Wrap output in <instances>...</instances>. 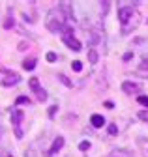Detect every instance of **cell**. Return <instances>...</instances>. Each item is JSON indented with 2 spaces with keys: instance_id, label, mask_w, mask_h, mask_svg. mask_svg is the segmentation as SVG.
Returning a JSON list of instances; mask_svg holds the SVG:
<instances>
[{
  "instance_id": "cell-1",
  "label": "cell",
  "mask_w": 148,
  "mask_h": 157,
  "mask_svg": "<svg viewBox=\"0 0 148 157\" xmlns=\"http://www.w3.org/2000/svg\"><path fill=\"white\" fill-rule=\"evenodd\" d=\"M47 28L51 30V32H60L62 30V26H64V23H62V19H60V15L56 13V11H51L49 15H47Z\"/></svg>"
},
{
  "instance_id": "cell-2",
  "label": "cell",
  "mask_w": 148,
  "mask_h": 157,
  "mask_svg": "<svg viewBox=\"0 0 148 157\" xmlns=\"http://www.w3.org/2000/svg\"><path fill=\"white\" fill-rule=\"evenodd\" d=\"M131 17H133V8L131 6H122L118 10V21H120L122 26H127V23H129Z\"/></svg>"
},
{
  "instance_id": "cell-3",
  "label": "cell",
  "mask_w": 148,
  "mask_h": 157,
  "mask_svg": "<svg viewBox=\"0 0 148 157\" xmlns=\"http://www.w3.org/2000/svg\"><path fill=\"white\" fill-rule=\"evenodd\" d=\"M62 41H64L71 51H75V52H77V51H81V47H83V45H81V41H77V39L73 37V36H62Z\"/></svg>"
},
{
  "instance_id": "cell-4",
  "label": "cell",
  "mask_w": 148,
  "mask_h": 157,
  "mask_svg": "<svg viewBox=\"0 0 148 157\" xmlns=\"http://www.w3.org/2000/svg\"><path fill=\"white\" fill-rule=\"evenodd\" d=\"M62 146H64V136H56V139H54V142H53V146H51V150L47 151V155L58 153V151L62 150Z\"/></svg>"
},
{
  "instance_id": "cell-5",
  "label": "cell",
  "mask_w": 148,
  "mask_h": 157,
  "mask_svg": "<svg viewBox=\"0 0 148 157\" xmlns=\"http://www.w3.org/2000/svg\"><path fill=\"white\" fill-rule=\"evenodd\" d=\"M19 81H21V77H19V75L10 73L6 78H2V81H0V84H2V86H13V84H17Z\"/></svg>"
},
{
  "instance_id": "cell-6",
  "label": "cell",
  "mask_w": 148,
  "mask_h": 157,
  "mask_svg": "<svg viewBox=\"0 0 148 157\" xmlns=\"http://www.w3.org/2000/svg\"><path fill=\"white\" fill-rule=\"evenodd\" d=\"M23 110H19V109H15V110H11V124L15 125V127H19V124L23 122Z\"/></svg>"
},
{
  "instance_id": "cell-7",
  "label": "cell",
  "mask_w": 148,
  "mask_h": 157,
  "mask_svg": "<svg viewBox=\"0 0 148 157\" xmlns=\"http://www.w3.org/2000/svg\"><path fill=\"white\" fill-rule=\"evenodd\" d=\"M90 124L94 125L96 129H98V127H103V125H105V118H103L101 114H92V116H90Z\"/></svg>"
},
{
  "instance_id": "cell-8",
  "label": "cell",
  "mask_w": 148,
  "mask_h": 157,
  "mask_svg": "<svg viewBox=\"0 0 148 157\" xmlns=\"http://www.w3.org/2000/svg\"><path fill=\"white\" fill-rule=\"evenodd\" d=\"M122 90H124L126 94H133V92L139 90V86H137L135 82H131V81H126V82H122Z\"/></svg>"
},
{
  "instance_id": "cell-9",
  "label": "cell",
  "mask_w": 148,
  "mask_h": 157,
  "mask_svg": "<svg viewBox=\"0 0 148 157\" xmlns=\"http://www.w3.org/2000/svg\"><path fill=\"white\" fill-rule=\"evenodd\" d=\"M28 86H30V88H32V92H36V94H38V92L41 90V86H40V81H38L36 77H32L30 81H28Z\"/></svg>"
},
{
  "instance_id": "cell-10",
  "label": "cell",
  "mask_w": 148,
  "mask_h": 157,
  "mask_svg": "<svg viewBox=\"0 0 148 157\" xmlns=\"http://www.w3.org/2000/svg\"><path fill=\"white\" fill-rule=\"evenodd\" d=\"M23 67H25V69H28V71H30V69H34V67H36V58H26V60L23 62Z\"/></svg>"
},
{
  "instance_id": "cell-11",
  "label": "cell",
  "mask_w": 148,
  "mask_h": 157,
  "mask_svg": "<svg viewBox=\"0 0 148 157\" xmlns=\"http://www.w3.org/2000/svg\"><path fill=\"white\" fill-rule=\"evenodd\" d=\"M15 103H17V105H28V103H30V99H28L26 95H19V97L15 99Z\"/></svg>"
},
{
  "instance_id": "cell-12",
  "label": "cell",
  "mask_w": 148,
  "mask_h": 157,
  "mask_svg": "<svg viewBox=\"0 0 148 157\" xmlns=\"http://www.w3.org/2000/svg\"><path fill=\"white\" fill-rule=\"evenodd\" d=\"M58 78H60V81L68 86V88H73V84H71V81H69V78L66 77V75H62V73H58Z\"/></svg>"
},
{
  "instance_id": "cell-13",
  "label": "cell",
  "mask_w": 148,
  "mask_h": 157,
  "mask_svg": "<svg viewBox=\"0 0 148 157\" xmlns=\"http://www.w3.org/2000/svg\"><path fill=\"white\" fill-rule=\"evenodd\" d=\"M137 103H141L142 107L148 109V95H139V97H137Z\"/></svg>"
},
{
  "instance_id": "cell-14",
  "label": "cell",
  "mask_w": 148,
  "mask_h": 157,
  "mask_svg": "<svg viewBox=\"0 0 148 157\" xmlns=\"http://www.w3.org/2000/svg\"><path fill=\"white\" fill-rule=\"evenodd\" d=\"M45 58H47V62H51V64H53V62H56V58H58V56H56V52H53V51H51V52H47V54H45Z\"/></svg>"
},
{
  "instance_id": "cell-15",
  "label": "cell",
  "mask_w": 148,
  "mask_h": 157,
  "mask_svg": "<svg viewBox=\"0 0 148 157\" xmlns=\"http://www.w3.org/2000/svg\"><path fill=\"white\" fill-rule=\"evenodd\" d=\"M88 60H90L92 64H96V62H98V52H96V51H90V52H88Z\"/></svg>"
},
{
  "instance_id": "cell-16",
  "label": "cell",
  "mask_w": 148,
  "mask_h": 157,
  "mask_svg": "<svg viewBox=\"0 0 148 157\" xmlns=\"http://www.w3.org/2000/svg\"><path fill=\"white\" fill-rule=\"evenodd\" d=\"M107 131H109V135H118V127H116V124H111L109 127H107Z\"/></svg>"
},
{
  "instance_id": "cell-17",
  "label": "cell",
  "mask_w": 148,
  "mask_h": 157,
  "mask_svg": "<svg viewBox=\"0 0 148 157\" xmlns=\"http://www.w3.org/2000/svg\"><path fill=\"white\" fill-rule=\"evenodd\" d=\"M36 95H38V101H41V103L47 99V92H45V90H40V92L36 94Z\"/></svg>"
},
{
  "instance_id": "cell-18",
  "label": "cell",
  "mask_w": 148,
  "mask_h": 157,
  "mask_svg": "<svg viewBox=\"0 0 148 157\" xmlns=\"http://www.w3.org/2000/svg\"><path fill=\"white\" fill-rule=\"evenodd\" d=\"M137 116L141 118V120H142V122H146V124H148V110H141V112H139Z\"/></svg>"
},
{
  "instance_id": "cell-19",
  "label": "cell",
  "mask_w": 148,
  "mask_h": 157,
  "mask_svg": "<svg viewBox=\"0 0 148 157\" xmlns=\"http://www.w3.org/2000/svg\"><path fill=\"white\" fill-rule=\"evenodd\" d=\"M88 148H90V142H86V140L79 144V150H81V151H88Z\"/></svg>"
},
{
  "instance_id": "cell-20",
  "label": "cell",
  "mask_w": 148,
  "mask_h": 157,
  "mask_svg": "<svg viewBox=\"0 0 148 157\" xmlns=\"http://www.w3.org/2000/svg\"><path fill=\"white\" fill-rule=\"evenodd\" d=\"M71 67H73V69H75V71H81V69H83V64H81L79 60H75V62H73V64H71Z\"/></svg>"
},
{
  "instance_id": "cell-21",
  "label": "cell",
  "mask_w": 148,
  "mask_h": 157,
  "mask_svg": "<svg viewBox=\"0 0 148 157\" xmlns=\"http://www.w3.org/2000/svg\"><path fill=\"white\" fill-rule=\"evenodd\" d=\"M11 26H13V19L10 17V19H6V23H4V28H8V30H10Z\"/></svg>"
},
{
  "instance_id": "cell-22",
  "label": "cell",
  "mask_w": 148,
  "mask_h": 157,
  "mask_svg": "<svg viewBox=\"0 0 148 157\" xmlns=\"http://www.w3.org/2000/svg\"><path fill=\"white\" fill-rule=\"evenodd\" d=\"M15 136H17V139H23V131H21V127H15Z\"/></svg>"
},
{
  "instance_id": "cell-23",
  "label": "cell",
  "mask_w": 148,
  "mask_h": 157,
  "mask_svg": "<svg viewBox=\"0 0 148 157\" xmlns=\"http://www.w3.org/2000/svg\"><path fill=\"white\" fill-rule=\"evenodd\" d=\"M131 56H133L131 52H126V54H124V58H122V60H124V62H129V60H131Z\"/></svg>"
},
{
  "instance_id": "cell-24",
  "label": "cell",
  "mask_w": 148,
  "mask_h": 157,
  "mask_svg": "<svg viewBox=\"0 0 148 157\" xmlns=\"http://www.w3.org/2000/svg\"><path fill=\"white\" fill-rule=\"evenodd\" d=\"M56 109H58L56 105H54V107H51V109H49V116H51V118L54 116V112H56Z\"/></svg>"
},
{
  "instance_id": "cell-25",
  "label": "cell",
  "mask_w": 148,
  "mask_h": 157,
  "mask_svg": "<svg viewBox=\"0 0 148 157\" xmlns=\"http://www.w3.org/2000/svg\"><path fill=\"white\" fill-rule=\"evenodd\" d=\"M105 107H107V109H113L115 103H113V101H105Z\"/></svg>"
},
{
  "instance_id": "cell-26",
  "label": "cell",
  "mask_w": 148,
  "mask_h": 157,
  "mask_svg": "<svg viewBox=\"0 0 148 157\" xmlns=\"http://www.w3.org/2000/svg\"><path fill=\"white\" fill-rule=\"evenodd\" d=\"M142 144H144V153H146V157H148V142H144V140H141Z\"/></svg>"
},
{
  "instance_id": "cell-27",
  "label": "cell",
  "mask_w": 148,
  "mask_h": 157,
  "mask_svg": "<svg viewBox=\"0 0 148 157\" xmlns=\"http://www.w3.org/2000/svg\"><path fill=\"white\" fill-rule=\"evenodd\" d=\"M113 157H118V153H113ZM122 157H129V155L126 153V155H122Z\"/></svg>"
}]
</instances>
